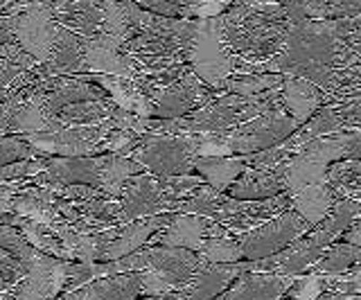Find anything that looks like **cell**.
<instances>
[{"label": "cell", "mask_w": 361, "mask_h": 300, "mask_svg": "<svg viewBox=\"0 0 361 300\" xmlns=\"http://www.w3.org/2000/svg\"><path fill=\"white\" fill-rule=\"evenodd\" d=\"M278 95H280L282 111L298 127L305 125L323 104V93L307 80H300V77H285Z\"/></svg>", "instance_id": "obj_19"}, {"label": "cell", "mask_w": 361, "mask_h": 300, "mask_svg": "<svg viewBox=\"0 0 361 300\" xmlns=\"http://www.w3.org/2000/svg\"><path fill=\"white\" fill-rule=\"evenodd\" d=\"M111 131L109 125L97 127H61L56 131L32 133V136H20L23 142L39 154V156H54L59 158H82V156H99L102 142Z\"/></svg>", "instance_id": "obj_4"}, {"label": "cell", "mask_w": 361, "mask_h": 300, "mask_svg": "<svg viewBox=\"0 0 361 300\" xmlns=\"http://www.w3.org/2000/svg\"><path fill=\"white\" fill-rule=\"evenodd\" d=\"M152 300H188L183 294H165V296H158V298H152Z\"/></svg>", "instance_id": "obj_43"}, {"label": "cell", "mask_w": 361, "mask_h": 300, "mask_svg": "<svg viewBox=\"0 0 361 300\" xmlns=\"http://www.w3.org/2000/svg\"><path fill=\"white\" fill-rule=\"evenodd\" d=\"M296 129H298L296 122L280 108V111H271L267 115H259L255 120H248L244 125H237L226 136H228L231 154L251 156V154L276 147L285 138H289Z\"/></svg>", "instance_id": "obj_5"}, {"label": "cell", "mask_w": 361, "mask_h": 300, "mask_svg": "<svg viewBox=\"0 0 361 300\" xmlns=\"http://www.w3.org/2000/svg\"><path fill=\"white\" fill-rule=\"evenodd\" d=\"M23 158H43V156H39L27 142H23L16 136H0V168Z\"/></svg>", "instance_id": "obj_36"}, {"label": "cell", "mask_w": 361, "mask_h": 300, "mask_svg": "<svg viewBox=\"0 0 361 300\" xmlns=\"http://www.w3.org/2000/svg\"><path fill=\"white\" fill-rule=\"evenodd\" d=\"M197 258L208 264H235L242 260L240 239H233L228 235L206 237L201 242Z\"/></svg>", "instance_id": "obj_34"}, {"label": "cell", "mask_w": 361, "mask_h": 300, "mask_svg": "<svg viewBox=\"0 0 361 300\" xmlns=\"http://www.w3.org/2000/svg\"><path fill=\"white\" fill-rule=\"evenodd\" d=\"M113 108H116V104L109 102H77L61 108L54 118L63 127H97V125H109Z\"/></svg>", "instance_id": "obj_29"}, {"label": "cell", "mask_w": 361, "mask_h": 300, "mask_svg": "<svg viewBox=\"0 0 361 300\" xmlns=\"http://www.w3.org/2000/svg\"><path fill=\"white\" fill-rule=\"evenodd\" d=\"M307 228H312L296 210H285V213L276 215L274 219L262 221L259 226L244 232L240 239L242 258L248 262L267 260L271 255L285 251L291 242L307 235Z\"/></svg>", "instance_id": "obj_3"}, {"label": "cell", "mask_w": 361, "mask_h": 300, "mask_svg": "<svg viewBox=\"0 0 361 300\" xmlns=\"http://www.w3.org/2000/svg\"><path fill=\"white\" fill-rule=\"evenodd\" d=\"M176 208L178 201L163 190L158 176L135 174L122 185L120 192V226L135 219L174 213Z\"/></svg>", "instance_id": "obj_6"}, {"label": "cell", "mask_w": 361, "mask_h": 300, "mask_svg": "<svg viewBox=\"0 0 361 300\" xmlns=\"http://www.w3.org/2000/svg\"><path fill=\"white\" fill-rule=\"evenodd\" d=\"M172 217H174L172 213H165V215L135 219V221H129V224H124V226H118L116 237L106 244V249H104V253H102L99 262H116V260L127 258V255H131L135 251H140V246H145V244L149 242L158 230H163Z\"/></svg>", "instance_id": "obj_13"}, {"label": "cell", "mask_w": 361, "mask_h": 300, "mask_svg": "<svg viewBox=\"0 0 361 300\" xmlns=\"http://www.w3.org/2000/svg\"><path fill=\"white\" fill-rule=\"evenodd\" d=\"M302 9L310 20L357 18L361 12V0H305Z\"/></svg>", "instance_id": "obj_33"}, {"label": "cell", "mask_w": 361, "mask_h": 300, "mask_svg": "<svg viewBox=\"0 0 361 300\" xmlns=\"http://www.w3.org/2000/svg\"><path fill=\"white\" fill-rule=\"evenodd\" d=\"M154 14L145 12L133 0H111L102 5V35L118 41L120 46L129 43L152 25Z\"/></svg>", "instance_id": "obj_12"}, {"label": "cell", "mask_w": 361, "mask_h": 300, "mask_svg": "<svg viewBox=\"0 0 361 300\" xmlns=\"http://www.w3.org/2000/svg\"><path fill=\"white\" fill-rule=\"evenodd\" d=\"M95 3H99V5H104V3H111V0H95Z\"/></svg>", "instance_id": "obj_46"}, {"label": "cell", "mask_w": 361, "mask_h": 300, "mask_svg": "<svg viewBox=\"0 0 361 300\" xmlns=\"http://www.w3.org/2000/svg\"><path fill=\"white\" fill-rule=\"evenodd\" d=\"M321 300H359V296H350V294H327Z\"/></svg>", "instance_id": "obj_42"}, {"label": "cell", "mask_w": 361, "mask_h": 300, "mask_svg": "<svg viewBox=\"0 0 361 300\" xmlns=\"http://www.w3.org/2000/svg\"><path fill=\"white\" fill-rule=\"evenodd\" d=\"M291 289H293V300H319L325 289V280H321L319 275H312L305 277V280L293 282Z\"/></svg>", "instance_id": "obj_37"}, {"label": "cell", "mask_w": 361, "mask_h": 300, "mask_svg": "<svg viewBox=\"0 0 361 300\" xmlns=\"http://www.w3.org/2000/svg\"><path fill=\"white\" fill-rule=\"evenodd\" d=\"M14 194H16L14 187L0 190V217H3V215H9V210H11V199H14Z\"/></svg>", "instance_id": "obj_40"}, {"label": "cell", "mask_w": 361, "mask_h": 300, "mask_svg": "<svg viewBox=\"0 0 361 300\" xmlns=\"http://www.w3.org/2000/svg\"><path fill=\"white\" fill-rule=\"evenodd\" d=\"M274 3H278L282 7H296V5H302L305 0H274Z\"/></svg>", "instance_id": "obj_44"}, {"label": "cell", "mask_w": 361, "mask_h": 300, "mask_svg": "<svg viewBox=\"0 0 361 300\" xmlns=\"http://www.w3.org/2000/svg\"><path fill=\"white\" fill-rule=\"evenodd\" d=\"M82 80L99 84V88L111 97V102L118 108L138 118H152L149 97L145 95V91L133 80H122V77H111V75H90V77H82Z\"/></svg>", "instance_id": "obj_22"}, {"label": "cell", "mask_w": 361, "mask_h": 300, "mask_svg": "<svg viewBox=\"0 0 361 300\" xmlns=\"http://www.w3.org/2000/svg\"><path fill=\"white\" fill-rule=\"evenodd\" d=\"M56 35H59V25H56V20L52 18L50 7L32 5L16 12L14 41H16V46L37 63L48 61Z\"/></svg>", "instance_id": "obj_7"}, {"label": "cell", "mask_w": 361, "mask_h": 300, "mask_svg": "<svg viewBox=\"0 0 361 300\" xmlns=\"http://www.w3.org/2000/svg\"><path fill=\"white\" fill-rule=\"evenodd\" d=\"M66 275V260H56L37 251L27 262V273L16 287L11 300H54L63 292Z\"/></svg>", "instance_id": "obj_9"}, {"label": "cell", "mask_w": 361, "mask_h": 300, "mask_svg": "<svg viewBox=\"0 0 361 300\" xmlns=\"http://www.w3.org/2000/svg\"><path fill=\"white\" fill-rule=\"evenodd\" d=\"M14 23H16V14L0 16V46L14 41Z\"/></svg>", "instance_id": "obj_38"}, {"label": "cell", "mask_w": 361, "mask_h": 300, "mask_svg": "<svg viewBox=\"0 0 361 300\" xmlns=\"http://www.w3.org/2000/svg\"><path fill=\"white\" fill-rule=\"evenodd\" d=\"M325 165L305 158L302 154H291L285 163V192L291 196L310 185L325 183Z\"/></svg>", "instance_id": "obj_28"}, {"label": "cell", "mask_w": 361, "mask_h": 300, "mask_svg": "<svg viewBox=\"0 0 361 300\" xmlns=\"http://www.w3.org/2000/svg\"><path fill=\"white\" fill-rule=\"evenodd\" d=\"M208 230H210V219L201 215L176 213L165 226V232L158 230L149 242L158 244V246L199 251L201 242L208 237Z\"/></svg>", "instance_id": "obj_18"}, {"label": "cell", "mask_w": 361, "mask_h": 300, "mask_svg": "<svg viewBox=\"0 0 361 300\" xmlns=\"http://www.w3.org/2000/svg\"><path fill=\"white\" fill-rule=\"evenodd\" d=\"M99 190L109 199H118L122 192V185L131 176L140 174L142 168L129 156H118V154H99Z\"/></svg>", "instance_id": "obj_26"}, {"label": "cell", "mask_w": 361, "mask_h": 300, "mask_svg": "<svg viewBox=\"0 0 361 300\" xmlns=\"http://www.w3.org/2000/svg\"><path fill=\"white\" fill-rule=\"evenodd\" d=\"M56 25L90 39L102 32V5L95 0H54L50 5Z\"/></svg>", "instance_id": "obj_16"}, {"label": "cell", "mask_w": 361, "mask_h": 300, "mask_svg": "<svg viewBox=\"0 0 361 300\" xmlns=\"http://www.w3.org/2000/svg\"><path fill=\"white\" fill-rule=\"evenodd\" d=\"M185 63L208 88H224L233 68L231 52L221 35V14L197 20V32L188 46Z\"/></svg>", "instance_id": "obj_1"}, {"label": "cell", "mask_w": 361, "mask_h": 300, "mask_svg": "<svg viewBox=\"0 0 361 300\" xmlns=\"http://www.w3.org/2000/svg\"><path fill=\"white\" fill-rule=\"evenodd\" d=\"M41 80L43 77H75L84 73V54L82 39L73 32L59 27V35L54 39L50 57L45 63H39Z\"/></svg>", "instance_id": "obj_20"}, {"label": "cell", "mask_w": 361, "mask_h": 300, "mask_svg": "<svg viewBox=\"0 0 361 300\" xmlns=\"http://www.w3.org/2000/svg\"><path fill=\"white\" fill-rule=\"evenodd\" d=\"M285 163L282 161L274 168H246L226 192L237 201H262L278 196L285 192Z\"/></svg>", "instance_id": "obj_14"}, {"label": "cell", "mask_w": 361, "mask_h": 300, "mask_svg": "<svg viewBox=\"0 0 361 300\" xmlns=\"http://www.w3.org/2000/svg\"><path fill=\"white\" fill-rule=\"evenodd\" d=\"M359 260H361L359 246H350L345 242L332 244L319 258V262L314 264V269L321 275H343L348 271H353L355 266H359Z\"/></svg>", "instance_id": "obj_32"}, {"label": "cell", "mask_w": 361, "mask_h": 300, "mask_svg": "<svg viewBox=\"0 0 361 300\" xmlns=\"http://www.w3.org/2000/svg\"><path fill=\"white\" fill-rule=\"evenodd\" d=\"M199 136H167V133H147L131 156L142 170L163 179V176L192 174Z\"/></svg>", "instance_id": "obj_2"}, {"label": "cell", "mask_w": 361, "mask_h": 300, "mask_svg": "<svg viewBox=\"0 0 361 300\" xmlns=\"http://www.w3.org/2000/svg\"><path fill=\"white\" fill-rule=\"evenodd\" d=\"M305 158H310L319 165H332L345 158H359L361 156V136L359 129L355 131H338L332 136H323L307 142L298 151Z\"/></svg>", "instance_id": "obj_21"}, {"label": "cell", "mask_w": 361, "mask_h": 300, "mask_svg": "<svg viewBox=\"0 0 361 300\" xmlns=\"http://www.w3.org/2000/svg\"><path fill=\"white\" fill-rule=\"evenodd\" d=\"M142 289V271L116 273L86 285L88 300H135Z\"/></svg>", "instance_id": "obj_25"}, {"label": "cell", "mask_w": 361, "mask_h": 300, "mask_svg": "<svg viewBox=\"0 0 361 300\" xmlns=\"http://www.w3.org/2000/svg\"><path fill=\"white\" fill-rule=\"evenodd\" d=\"M192 168L199 172L201 179L217 192H226L228 187L244 174L246 156H208V158H195Z\"/></svg>", "instance_id": "obj_24"}, {"label": "cell", "mask_w": 361, "mask_h": 300, "mask_svg": "<svg viewBox=\"0 0 361 300\" xmlns=\"http://www.w3.org/2000/svg\"><path fill=\"white\" fill-rule=\"evenodd\" d=\"M289 201H291L293 210H296V213L314 228L330 215L332 206L338 201V199L334 196L330 187L321 183V185H310V187H305V190L291 194Z\"/></svg>", "instance_id": "obj_27"}, {"label": "cell", "mask_w": 361, "mask_h": 300, "mask_svg": "<svg viewBox=\"0 0 361 300\" xmlns=\"http://www.w3.org/2000/svg\"><path fill=\"white\" fill-rule=\"evenodd\" d=\"M0 249L7 251L11 258H16L25 269H27V262L32 260V255L37 253V249H32L27 239L9 224H0Z\"/></svg>", "instance_id": "obj_35"}, {"label": "cell", "mask_w": 361, "mask_h": 300, "mask_svg": "<svg viewBox=\"0 0 361 300\" xmlns=\"http://www.w3.org/2000/svg\"><path fill=\"white\" fill-rule=\"evenodd\" d=\"M61 300H88V296H86V287L75 289V292H71V294H63Z\"/></svg>", "instance_id": "obj_41"}, {"label": "cell", "mask_w": 361, "mask_h": 300, "mask_svg": "<svg viewBox=\"0 0 361 300\" xmlns=\"http://www.w3.org/2000/svg\"><path fill=\"white\" fill-rule=\"evenodd\" d=\"M248 271V262H235V264H208L201 262L195 275L190 277V282L180 289L188 300H212L214 296H219L226 292L237 275Z\"/></svg>", "instance_id": "obj_15"}, {"label": "cell", "mask_w": 361, "mask_h": 300, "mask_svg": "<svg viewBox=\"0 0 361 300\" xmlns=\"http://www.w3.org/2000/svg\"><path fill=\"white\" fill-rule=\"evenodd\" d=\"M84 54V73L90 75H111L122 80H138L140 65L129 54L122 52V46L106 35H95L90 39H82Z\"/></svg>", "instance_id": "obj_10"}, {"label": "cell", "mask_w": 361, "mask_h": 300, "mask_svg": "<svg viewBox=\"0 0 361 300\" xmlns=\"http://www.w3.org/2000/svg\"><path fill=\"white\" fill-rule=\"evenodd\" d=\"M152 102V118L156 120H176L188 115L195 106L206 104L210 95H208V86L203 84L199 77L188 70L180 80L154 88V91L147 93Z\"/></svg>", "instance_id": "obj_8"}, {"label": "cell", "mask_w": 361, "mask_h": 300, "mask_svg": "<svg viewBox=\"0 0 361 300\" xmlns=\"http://www.w3.org/2000/svg\"><path fill=\"white\" fill-rule=\"evenodd\" d=\"M34 179H37V185L50 187V190H56V187L63 185H88L99 190V163L97 156L45 158L43 170Z\"/></svg>", "instance_id": "obj_11"}, {"label": "cell", "mask_w": 361, "mask_h": 300, "mask_svg": "<svg viewBox=\"0 0 361 300\" xmlns=\"http://www.w3.org/2000/svg\"><path fill=\"white\" fill-rule=\"evenodd\" d=\"M289 275L264 271H244L233 280V287L221 300H280L291 289Z\"/></svg>", "instance_id": "obj_17"}, {"label": "cell", "mask_w": 361, "mask_h": 300, "mask_svg": "<svg viewBox=\"0 0 361 300\" xmlns=\"http://www.w3.org/2000/svg\"><path fill=\"white\" fill-rule=\"evenodd\" d=\"M359 176H361L359 158H345L327 165L325 185L334 192V196L359 199Z\"/></svg>", "instance_id": "obj_31"}, {"label": "cell", "mask_w": 361, "mask_h": 300, "mask_svg": "<svg viewBox=\"0 0 361 300\" xmlns=\"http://www.w3.org/2000/svg\"><path fill=\"white\" fill-rule=\"evenodd\" d=\"M343 242L345 244H350V246H359L361 249V237H359V221L355 219L353 224H350L345 230H343Z\"/></svg>", "instance_id": "obj_39"}, {"label": "cell", "mask_w": 361, "mask_h": 300, "mask_svg": "<svg viewBox=\"0 0 361 300\" xmlns=\"http://www.w3.org/2000/svg\"><path fill=\"white\" fill-rule=\"evenodd\" d=\"M285 75L276 73H244V75H231L224 84V91L237 95V97H255L267 91H280Z\"/></svg>", "instance_id": "obj_30"}, {"label": "cell", "mask_w": 361, "mask_h": 300, "mask_svg": "<svg viewBox=\"0 0 361 300\" xmlns=\"http://www.w3.org/2000/svg\"><path fill=\"white\" fill-rule=\"evenodd\" d=\"M11 3V0H0V14H3L5 12V9H7V5Z\"/></svg>", "instance_id": "obj_45"}, {"label": "cell", "mask_w": 361, "mask_h": 300, "mask_svg": "<svg viewBox=\"0 0 361 300\" xmlns=\"http://www.w3.org/2000/svg\"><path fill=\"white\" fill-rule=\"evenodd\" d=\"M54 192L50 187H25V190H16L11 199V210L20 219H30L34 224H41L45 228H52V224L59 217L54 213Z\"/></svg>", "instance_id": "obj_23"}]
</instances>
